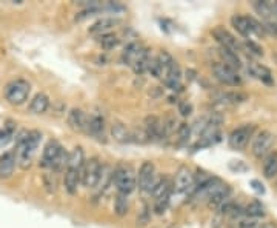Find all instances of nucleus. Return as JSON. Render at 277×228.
<instances>
[{
    "instance_id": "nucleus-1",
    "label": "nucleus",
    "mask_w": 277,
    "mask_h": 228,
    "mask_svg": "<svg viewBox=\"0 0 277 228\" xmlns=\"http://www.w3.org/2000/svg\"><path fill=\"white\" fill-rule=\"evenodd\" d=\"M113 182L116 185L119 194L128 196V194L136 190V185H137L136 173H134V170L130 167V165H119V167L114 170Z\"/></svg>"
},
{
    "instance_id": "nucleus-2",
    "label": "nucleus",
    "mask_w": 277,
    "mask_h": 228,
    "mask_svg": "<svg viewBox=\"0 0 277 228\" xmlns=\"http://www.w3.org/2000/svg\"><path fill=\"white\" fill-rule=\"evenodd\" d=\"M30 84L24 79H16L11 80L5 87V99L11 103V105H22V103L30 96Z\"/></svg>"
},
{
    "instance_id": "nucleus-3",
    "label": "nucleus",
    "mask_w": 277,
    "mask_h": 228,
    "mask_svg": "<svg viewBox=\"0 0 277 228\" xmlns=\"http://www.w3.org/2000/svg\"><path fill=\"white\" fill-rule=\"evenodd\" d=\"M232 27L237 30L239 34H242L243 37L249 39L251 36H263L265 34V28L263 25H260L257 20H254L252 17H246V16H232L231 19Z\"/></svg>"
},
{
    "instance_id": "nucleus-4",
    "label": "nucleus",
    "mask_w": 277,
    "mask_h": 228,
    "mask_svg": "<svg viewBox=\"0 0 277 228\" xmlns=\"http://www.w3.org/2000/svg\"><path fill=\"white\" fill-rule=\"evenodd\" d=\"M100 170H102V163L99 162V159L91 157L83 165L82 173H80V182L87 186V188H94V186H97V183H99Z\"/></svg>"
},
{
    "instance_id": "nucleus-5",
    "label": "nucleus",
    "mask_w": 277,
    "mask_h": 228,
    "mask_svg": "<svg viewBox=\"0 0 277 228\" xmlns=\"http://www.w3.org/2000/svg\"><path fill=\"white\" fill-rule=\"evenodd\" d=\"M157 177H156V167L153 162H143L139 170V190L142 193L151 194L156 186Z\"/></svg>"
},
{
    "instance_id": "nucleus-6",
    "label": "nucleus",
    "mask_w": 277,
    "mask_h": 228,
    "mask_svg": "<svg viewBox=\"0 0 277 228\" xmlns=\"http://www.w3.org/2000/svg\"><path fill=\"white\" fill-rule=\"evenodd\" d=\"M275 142V136L269 131H260L252 142V154L257 159H263L271 154Z\"/></svg>"
},
{
    "instance_id": "nucleus-7",
    "label": "nucleus",
    "mask_w": 277,
    "mask_h": 228,
    "mask_svg": "<svg viewBox=\"0 0 277 228\" xmlns=\"http://www.w3.org/2000/svg\"><path fill=\"white\" fill-rule=\"evenodd\" d=\"M212 73H214L216 79L223 85L237 87V85L242 84V79L237 74V71L226 67L225 64H222V62H216V64L212 65Z\"/></svg>"
},
{
    "instance_id": "nucleus-8",
    "label": "nucleus",
    "mask_w": 277,
    "mask_h": 228,
    "mask_svg": "<svg viewBox=\"0 0 277 228\" xmlns=\"http://www.w3.org/2000/svg\"><path fill=\"white\" fill-rule=\"evenodd\" d=\"M173 190L179 194H186V193H194L196 191V182H194V174L191 173L188 168H180L174 177L173 182Z\"/></svg>"
},
{
    "instance_id": "nucleus-9",
    "label": "nucleus",
    "mask_w": 277,
    "mask_h": 228,
    "mask_svg": "<svg viewBox=\"0 0 277 228\" xmlns=\"http://www.w3.org/2000/svg\"><path fill=\"white\" fill-rule=\"evenodd\" d=\"M255 131V127L254 125H243V127H239L237 130H234L229 136V147L232 150H243L249 139L252 137Z\"/></svg>"
},
{
    "instance_id": "nucleus-10",
    "label": "nucleus",
    "mask_w": 277,
    "mask_h": 228,
    "mask_svg": "<svg viewBox=\"0 0 277 228\" xmlns=\"http://www.w3.org/2000/svg\"><path fill=\"white\" fill-rule=\"evenodd\" d=\"M150 57V54H148V50H145L140 44L137 42H131L128 44L125 51L122 53V60L123 64L130 65V67H134L136 64H139V62H142L143 59Z\"/></svg>"
},
{
    "instance_id": "nucleus-11",
    "label": "nucleus",
    "mask_w": 277,
    "mask_h": 228,
    "mask_svg": "<svg viewBox=\"0 0 277 228\" xmlns=\"http://www.w3.org/2000/svg\"><path fill=\"white\" fill-rule=\"evenodd\" d=\"M212 36H214V39L219 42L220 48H225V50H229V51H234V53H239V42L237 39L234 37L228 30L222 28V27H217L212 30Z\"/></svg>"
},
{
    "instance_id": "nucleus-12",
    "label": "nucleus",
    "mask_w": 277,
    "mask_h": 228,
    "mask_svg": "<svg viewBox=\"0 0 277 228\" xmlns=\"http://www.w3.org/2000/svg\"><path fill=\"white\" fill-rule=\"evenodd\" d=\"M62 151H63V148L57 140H50L44 148L40 165L45 168H54V163L59 159V156L62 154Z\"/></svg>"
},
{
    "instance_id": "nucleus-13",
    "label": "nucleus",
    "mask_w": 277,
    "mask_h": 228,
    "mask_svg": "<svg viewBox=\"0 0 277 228\" xmlns=\"http://www.w3.org/2000/svg\"><path fill=\"white\" fill-rule=\"evenodd\" d=\"M145 133L148 136V140L163 139V122L157 117H146Z\"/></svg>"
},
{
    "instance_id": "nucleus-14",
    "label": "nucleus",
    "mask_w": 277,
    "mask_h": 228,
    "mask_svg": "<svg viewBox=\"0 0 277 228\" xmlns=\"http://www.w3.org/2000/svg\"><path fill=\"white\" fill-rule=\"evenodd\" d=\"M68 125L76 131H87L88 128V116L82 110L74 108L68 114Z\"/></svg>"
},
{
    "instance_id": "nucleus-15",
    "label": "nucleus",
    "mask_w": 277,
    "mask_h": 228,
    "mask_svg": "<svg viewBox=\"0 0 277 228\" xmlns=\"http://www.w3.org/2000/svg\"><path fill=\"white\" fill-rule=\"evenodd\" d=\"M231 193H232L231 186H228L226 183H222V185L219 186V188L214 191V194H212V196L208 199V205H209V206H214V208H220V206H222L225 202L229 200Z\"/></svg>"
},
{
    "instance_id": "nucleus-16",
    "label": "nucleus",
    "mask_w": 277,
    "mask_h": 228,
    "mask_svg": "<svg viewBox=\"0 0 277 228\" xmlns=\"http://www.w3.org/2000/svg\"><path fill=\"white\" fill-rule=\"evenodd\" d=\"M248 71H249L254 77H257L259 80H262L263 84H266V85H274V77H272L271 71H269L266 67L257 64V62H249V64H248Z\"/></svg>"
},
{
    "instance_id": "nucleus-17",
    "label": "nucleus",
    "mask_w": 277,
    "mask_h": 228,
    "mask_svg": "<svg viewBox=\"0 0 277 228\" xmlns=\"http://www.w3.org/2000/svg\"><path fill=\"white\" fill-rule=\"evenodd\" d=\"M16 156L13 151H8L0 156V179H8L13 176L16 168Z\"/></svg>"
},
{
    "instance_id": "nucleus-18",
    "label": "nucleus",
    "mask_w": 277,
    "mask_h": 228,
    "mask_svg": "<svg viewBox=\"0 0 277 228\" xmlns=\"http://www.w3.org/2000/svg\"><path fill=\"white\" fill-rule=\"evenodd\" d=\"M80 173L82 171H77V170H73V168H67L65 170L63 183H65V190L70 194H76L77 193V186H79V182H80Z\"/></svg>"
},
{
    "instance_id": "nucleus-19",
    "label": "nucleus",
    "mask_w": 277,
    "mask_h": 228,
    "mask_svg": "<svg viewBox=\"0 0 277 228\" xmlns=\"http://www.w3.org/2000/svg\"><path fill=\"white\" fill-rule=\"evenodd\" d=\"M50 107V99L47 94L39 93L33 97L31 103H30V111L33 114H44Z\"/></svg>"
},
{
    "instance_id": "nucleus-20",
    "label": "nucleus",
    "mask_w": 277,
    "mask_h": 228,
    "mask_svg": "<svg viewBox=\"0 0 277 228\" xmlns=\"http://www.w3.org/2000/svg\"><path fill=\"white\" fill-rule=\"evenodd\" d=\"M117 24H119V20H116V19L103 17V19L97 20L96 24H93V25H91L90 33H93V34H99V36L108 34V33H110V30H111L114 25H117Z\"/></svg>"
},
{
    "instance_id": "nucleus-21",
    "label": "nucleus",
    "mask_w": 277,
    "mask_h": 228,
    "mask_svg": "<svg viewBox=\"0 0 277 228\" xmlns=\"http://www.w3.org/2000/svg\"><path fill=\"white\" fill-rule=\"evenodd\" d=\"M219 54H220V57H222V60H223L222 64H225L226 67H229V68H232V70H236V71L242 67V60H240V57H239L237 53L229 51V50H225V48H220Z\"/></svg>"
},
{
    "instance_id": "nucleus-22",
    "label": "nucleus",
    "mask_w": 277,
    "mask_h": 228,
    "mask_svg": "<svg viewBox=\"0 0 277 228\" xmlns=\"http://www.w3.org/2000/svg\"><path fill=\"white\" fill-rule=\"evenodd\" d=\"M83 165H85L83 148H82V147H76V148L68 154V165H67V168H73V170L82 171Z\"/></svg>"
},
{
    "instance_id": "nucleus-23",
    "label": "nucleus",
    "mask_w": 277,
    "mask_h": 228,
    "mask_svg": "<svg viewBox=\"0 0 277 228\" xmlns=\"http://www.w3.org/2000/svg\"><path fill=\"white\" fill-rule=\"evenodd\" d=\"M103 128H105V122L100 114H93L88 117V128H87L88 133H91L96 137H100L103 136Z\"/></svg>"
},
{
    "instance_id": "nucleus-24",
    "label": "nucleus",
    "mask_w": 277,
    "mask_h": 228,
    "mask_svg": "<svg viewBox=\"0 0 277 228\" xmlns=\"http://www.w3.org/2000/svg\"><path fill=\"white\" fill-rule=\"evenodd\" d=\"M111 134L114 137V140L120 142V143H126V142H131V133L128 131V128L120 122H116L113 128H111Z\"/></svg>"
},
{
    "instance_id": "nucleus-25",
    "label": "nucleus",
    "mask_w": 277,
    "mask_h": 228,
    "mask_svg": "<svg viewBox=\"0 0 277 228\" xmlns=\"http://www.w3.org/2000/svg\"><path fill=\"white\" fill-rule=\"evenodd\" d=\"M245 99L246 96L240 93H220L216 96V102L222 103V105H234V103L243 102Z\"/></svg>"
},
{
    "instance_id": "nucleus-26",
    "label": "nucleus",
    "mask_w": 277,
    "mask_h": 228,
    "mask_svg": "<svg viewBox=\"0 0 277 228\" xmlns=\"http://www.w3.org/2000/svg\"><path fill=\"white\" fill-rule=\"evenodd\" d=\"M263 174L266 179H272L277 174V153H271L265 157Z\"/></svg>"
},
{
    "instance_id": "nucleus-27",
    "label": "nucleus",
    "mask_w": 277,
    "mask_h": 228,
    "mask_svg": "<svg viewBox=\"0 0 277 228\" xmlns=\"http://www.w3.org/2000/svg\"><path fill=\"white\" fill-rule=\"evenodd\" d=\"M245 214L248 217H252V219H259V217H263L265 216V208L260 202H251L246 208H245Z\"/></svg>"
},
{
    "instance_id": "nucleus-28",
    "label": "nucleus",
    "mask_w": 277,
    "mask_h": 228,
    "mask_svg": "<svg viewBox=\"0 0 277 228\" xmlns=\"http://www.w3.org/2000/svg\"><path fill=\"white\" fill-rule=\"evenodd\" d=\"M254 10L257 11L260 17H263L266 22L272 20V10H271V2H254L252 4Z\"/></svg>"
},
{
    "instance_id": "nucleus-29",
    "label": "nucleus",
    "mask_w": 277,
    "mask_h": 228,
    "mask_svg": "<svg viewBox=\"0 0 277 228\" xmlns=\"http://www.w3.org/2000/svg\"><path fill=\"white\" fill-rule=\"evenodd\" d=\"M119 42H120L119 37L116 34H111V33L100 36V40H99V44L102 45L103 50H113L119 45Z\"/></svg>"
},
{
    "instance_id": "nucleus-30",
    "label": "nucleus",
    "mask_w": 277,
    "mask_h": 228,
    "mask_svg": "<svg viewBox=\"0 0 277 228\" xmlns=\"http://www.w3.org/2000/svg\"><path fill=\"white\" fill-rule=\"evenodd\" d=\"M114 210L117 216H125L128 213V199L125 194H119L114 203Z\"/></svg>"
},
{
    "instance_id": "nucleus-31",
    "label": "nucleus",
    "mask_w": 277,
    "mask_h": 228,
    "mask_svg": "<svg viewBox=\"0 0 277 228\" xmlns=\"http://www.w3.org/2000/svg\"><path fill=\"white\" fill-rule=\"evenodd\" d=\"M191 137V127L188 123H180V127L177 128V139L179 143H186Z\"/></svg>"
},
{
    "instance_id": "nucleus-32",
    "label": "nucleus",
    "mask_w": 277,
    "mask_h": 228,
    "mask_svg": "<svg viewBox=\"0 0 277 228\" xmlns=\"http://www.w3.org/2000/svg\"><path fill=\"white\" fill-rule=\"evenodd\" d=\"M245 47H246L252 54H255V56H262V54H263V50H262L257 44H254L252 40H246V42H245Z\"/></svg>"
},
{
    "instance_id": "nucleus-33",
    "label": "nucleus",
    "mask_w": 277,
    "mask_h": 228,
    "mask_svg": "<svg viewBox=\"0 0 277 228\" xmlns=\"http://www.w3.org/2000/svg\"><path fill=\"white\" fill-rule=\"evenodd\" d=\"M44 182H45V186H47V190H48L50 193H54V191H56V180H54L53 176L47 174V176L44 177Z\"/></svg>"
},
{
    "instance_id": "nucleus-34",
    "label": "nucleus",
    "mask_w": 277,
    "mask_h": 228,
    "mask_svg": "<svg viewBox=\"0 0 277 228\" xmlns=\"http://www.w3.org/2000/svg\"><path fill=\"white\" fill-rule=\"evenodd\" d=\"M263 28H265V33L268 31L269 34L277 36V24H275V22H272V20H268V22H265Z\"/></svg>"
},
{
    "instance_id": "nucleus-35",
    "label": "nucleus",
    "mask_w": 277,
    "mask_h": 228,
    "mask_svg": "<svg viewBox=\"0 0 277 228\" xmlns=\"http://www.w3.org/2000/svg\"><path fill=\"white\" fill-rule=\"evenodd\" d=\"M179 110H180V113H182L183 116H189L191 111H193V107H191L189 103H186V102H180V103H179Z\"/></svg>"
},
{
    "instance_id": "nucleus-36",
    "label": "nucleus",
    "mask_w": 277,
    "mask_h": 228,
    "mask_svg": "<svg viewBox=\"0 0 277 228\" xmlns=\"http://www.w3.org/2000/svg\"><path fill=\"white\" fill-rule=\"evenodd\" d=\"M11 133L7 130H0V145H7L11 140Z\"/></svg>"
},
{
    "instance_id": "nucleus-37",
    "label": "nucleus",
    "mask_w": 277,
    "mask_h": 228,
    "mask_svg": "<svg viewBox=\"0 0 277 228\" xmlns=\"http://www.w3.org/2000/svg\"><path fill=\"white\" fill-rule=\"evenodd\" d=\"M251 185H254V190L257 191V193H262V194L265 193V188H263V185H262L260 182H257V180H252V182H251Z\"/></svg>"
},
{
    "instance_id": "nucleus-38",
    "label": "nucleus",
    "mask_w": 277,
    "mask_h": 228,
    "mask_svg": "<svg viewBox=\"0 0 277 228\" xmlns=\"http://www.w3.org/2000/svg\"><path fill=\"white\" fill-rule=\"evenodd\" d=\"M271 10H272V17L277 19V2H271Z\"/></svg>"
},
{
    "instance_id": "nucleus-39",
    "label": "nucleus",
    "mask_w": 277,
    "mask_h": 228,
    "mask_svg": "<svg viewBox=\"0 0 277 228\" xmlns=\"http://www.w3.org/2000/svg\"><path fill=\"white\" fill-rule=\"evenodd\" d=\"M262 228H272V226H269V225H265V226H262Z\"/></svg>"
},
{
    "instance_id": "nucleus-40",
    "label": "nucleus",
    "mask_w": 277,
    "mask_h": 228,
    "mask_svg": "<svg viewBox=\"0 0 277 228\" xmlns=\"http://www.w3.org/2000/svg\"><path fill=\"white\" fill-rule=\"evenodd\" d=\"M169 228H177V226H169Z\"/></svg>"
}]
</instances>
